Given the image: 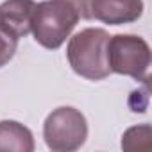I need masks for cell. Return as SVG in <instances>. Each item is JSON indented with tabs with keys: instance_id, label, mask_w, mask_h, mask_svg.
Here are the masks:
<instances>
[{
	"instance_id": "cell-4",
	"label": "cell",
	"mask_w": 152,
	"mask_h": 152,
	"mask_svg": "<svg viewBox=\"0 0 152 152\" xmlns=\"http://www.w3.org/2000/svg\"><path fill=\"white\" fill-rule=\"evenodd\" d=\"M43 138L47 147L54 152L79 150L88 138L86 116L72 106H61L45 118Z\"/></svg>"
},
{
	"instance_id": "cell-9",
	"label": "cell",
	"mask_w": 152,
	"mask_h": 152,
	"mask_svg": "<svg viewBox=\"0 0 152 152\" xmlns=\"http://www.w3.org/2000/svg\"><path fill=\"white\" fill-rule=\"evenodd\" d=\"M18 36L13 34L9 29H6L0 23V68L6 66L16 54L18 48Z\"/></svg>"
},
{
	"instance_id": "cell-2",
	"label": "cell",
	"mask_w": 152,
	"mask_h": 152,
	"mask_svg": "<svg viewBox=\"0 0 152 152\" xmlns=\"http://www.w3.org/2000/svg\"><path fill=\"white\" fill-rule=\"evenodd\" d=\"M107 41L109 32L106 29L88 27L73 34L66 47V57L72 70L88 81H102L109 77Z\"/></svg>"
},
{
	"instance_id": "cell-3",
	"label": "cell",
	"mask_w": 152,
	"mask_h": 152,
	"mask_svg": "<svg viewBox=\"0 0 152 152\" xmlns=\"http://www.w3.org/2000/svg\"><path fill=\"white\" fill-rule=\"evenodd\" d=\"M107 63L111 73L127 75L134 81H148L150 47L136 34H115L107 41Z\"/></svg>"
},
{
	"instance_id": "cell-8",
	"label": "cell",
	"mask_w": 152,
	"mask_h": 152,
	"mask_svg": "<svg viewBox=\"0 0 152 152\" xmlns=\"http://www.w3.org/2000/svg\"><path fill=\"white\" fill-rule=\"evenodd\" d=\"M150 138H152V129L148 124L131 127L122 136V148H125V150L147 148V147H150Z\"/></svg>"
},
{
	"instance_id": "cell-10",
	"label": "cell",
	"mask_w": 152,
	"mask_h": 152,
	"mask_svg": "<svg viewBox=\"0 0 152 152\" xmlns=\"http://www.w3.org/2000/svg\"><path fill=\"white\" fill-rule=\"evenodd\" d=\"M77 4L79 11H81V18H86V20H91L90 16V0H73Z\"/></svg>"
},
{
	"instance_id": "cell-7",
	"label": "cell",
	"mask_w": 152,
	"mask_h": 152,
	"mask_svg": "<svg viewBox=\"0 0 152 152\" xmlns=\"http://www.w3.org/2000/svg\"><path fill=\"white\" fill-rule=\"evenodd\" d=\"M34 136L16 120H0V152H32Z\"/></svg>"
},
{
	"instance_id": "cell-5",
	"label": "cell",
	"mask_w": 152,
	"mask_h": 152,
	"mask_svg": "<svg viewBox=\"0 0 152 152\" xmlns=\"http://www.w3.org/2000/svg\"><path fill=\"white\" fill-rule=\"evenodd\" d=\"M143 0H90V16L107 25H125L140 20Z\"/></svg>"
},
{
	"instance_id": "cell-1",
	"label": "cell",
	"mask_w": 152,
	"mask_h": 152,
	"mask_svg": "<svg viewBox=\"0 0 152 152\" xmlns=\"http://www.w3.org/2000/svg\"><path fill=\"white\" fill-rule=\"evenodd\" d=\"M81 11L73 0H43L36 4L31 32L38 45L48 50H57L72 34Z\"/></svg>"
},
{
	"instance_id": "cell-6",
	"label": "cell",
	"mask_w": 152,
	"mask_h": 152,
	"mask_svg": "<svg viewBox=\"0 0 152 152\" xmlns=\"http://www.w3.org/2000/svg\"><path fill=\"white\" fill-rule=\"evenodd\" d=\"M34 7V0H4L0 4V23L18 38H25L31 32Z\"/></svg>"
}]
</instances>
